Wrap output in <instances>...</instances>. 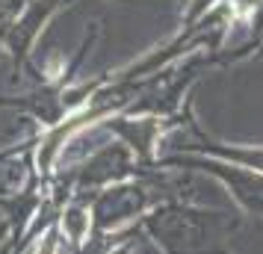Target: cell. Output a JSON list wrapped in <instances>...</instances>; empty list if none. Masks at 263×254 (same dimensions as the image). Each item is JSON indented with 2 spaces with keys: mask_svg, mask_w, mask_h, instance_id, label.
<instances>
[{
  "mask_svg": "<svg viewBox=\"0 0 263 254\" xmlns=\"http://www.w3.org/2000/svg\"><path fill=\"white\" fill-rule=\"evenodd\" d=\"M60 3L62 0H30L24 6V12L15 15V21L0 33V42L12 50V56L18 62L27 60V53L33 48L36 36L42 33V27L48 24L50 15L60 9Z\"/></svg>",
  "mask_w": 263,
  "mask_h": 254,
  "instance_id": "1",
  "label": "cell"
},
{
  "mask_svg": "<svg viewBox=\"0 0 263 254\" xmlns=\"http://www.w3.org/2000/svg\"><path fill=\"white\" fill-rule=\"evenodd\" d=\"M222 157L228 160H237V163H242V166H251V169H260L263 171V148H216Z\"/></svg>",
  "mask_w": 263,
  "mask_h": 254,
  "instance_id": "2",
  "label": "cell"
},
{
  "mask_svg": "<svg viewBox=\"0 0 263 254\" xmlns=\"http://www.w3.org/2000/svg\"><path fill=\"white\" fill-rule=\"evenodd\" d=\"M86 225H89V222H86V216L80 213V210H71V213L65 216V228H68V233H71L74 240H80V237H83Z\"/></svg>",
  "mask_w": 263,
  "mask_h": 254,
  "instance_id": "3",
  "label": "cell"
}]
</instances>
